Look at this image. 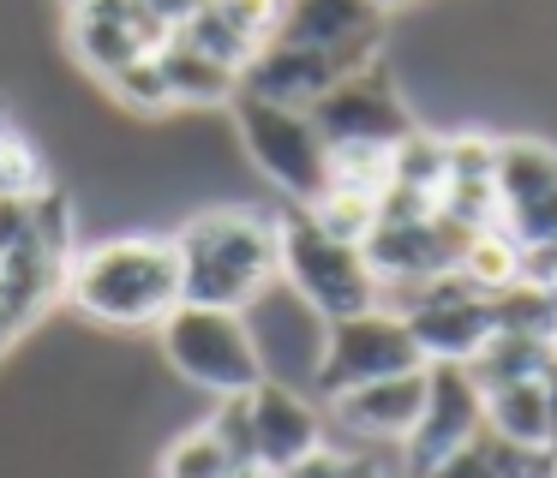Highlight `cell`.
<instances>
[{
    "instance_id": "1",
    "label": "cell",
    "mask_w": 557,
    "mask_h": 478,
    "mask_svg": "<svg viewBox=\"0 0 557 478\" xmlns=\"http://www.w3.org/2000/svg\"><path fill=\"white\" fill-rule=\"evenodd\" d=\"M174 257H181V305L210 311H252L282 281V234L276 210L252 203H216L174 227Z\"/></svg>"
},
{
    "instance_id": "2",
    "label": "cell",
    "mask_w": 557,
    "mask_h": 478,
    "mask_svg": "<svg viewBox=\"0 0 557 478\" xmlns=\"http://www.w3.org/2000/svg\"><path fill=\"white\" fill-rule=\"evenodd\" d=\"M66 305L97 329H162L181 305V257L169 234H114L78 246Z\"/></svg>"
},
{
    "instance_id": "3",
    "label": "cell",
    "mask_w": 557,
    "mask_h": 478,
    "mask_svg": "<svg viewBox=\"0 0 557 478\" xmlns=\"http://www.w3.org/2000/svg\"><path fill=\"white\" fill-rule=\"evenodd\" d=\"M276 234H282V287L306 311H318L324 323H342V317H360V311L384 305V281L366 263V246L324 234L306 203H282Z\"/></svg>"
},
{
    "instance_id": "4",
    "label": "cell",
    "mask_w": 557,
    "mask_h": 478,
    "mask_svg": "<svg viewBox=\"0 0 557 478\" xmlns=\"http://www.w3.org/2000/svg\"><path fill=\"white\" fill-rule=\"evenodd\" d=\"M162 358H169L174 382L210 394V401H228V394H252L270 377L264 353H258V335L240 311H210V305H174L169 323L157 329Z\"/></svg>"
},
{
    "instance_id": "5",
    "label": "cell",
    "mask_w": 557,
    "mask_h": 478,
    "mask_svg": "<svg viewBox=\"0 0 557 478\" xmlns=\"http://www.w3.org/2000/svg\"><path fill=\"white\" fill-rule=\"evenodd\" d=\"M228 120H234V143L282 191V203H318L330 191V143L306 108L258 102V96L240 90L228 102Z\"/></svg>"
},
{
    "instance_id": "6",
    "label": "cell",
    "mask_w": 557,
    "mask_h": 478,
    "mask_svg": "<svg viewBox=\"0 0 557 478\" xmlns=\"http://www.w3.org/2000/svg\"><path fill=\"white\" fill-rule=\"evenodd\" d=\"M420 341L413 329L396 317V311H360V317H342V323H324V347H318V365H312V382L324 401L360 389V382H384V377H401V370H420Z\"/></svg>"
},
{
    "instance_id": "7",
    "label": "cell",
    "mask_w": 557,
    "mask_h": 478,
    "mask_svg": "<svg viewBox=\"0 0 557 478\" xmlns=\"http://www.w3.org/2000/svg\"><path fill=\"white\" fill-rule=\"evenodd\" d=\"M497 227L521 251L557 246V143L497 131Z\"/></svg>"
},
{
    "instance_id": "8",
    "label": "cell",
    "mask_w": 557,
    "mask_h": 478,
    "mask_svg": "<svg viewBox=\"0 0 557 478\" xmlns=\"http://www.w3.org/2000/svg\"><path fill=\"white\" fill-rule=\"evenodd\" d=\"M306 114L324 131L330 150H342V143H401L420 126L408 90H401V78L384 60H372V66L354 72V78H342L336 90H330L324 102H312Z\"/></svg>"
},
{
    "instance_id": "9",
    "label": "cell",
    "mask_w": 557,
    "mask_h": 478,
    "mask_svg": "<svg viewBox=\"0 0 557 478\" xmlns=\"http://www.w3.org/2000/svg\"><path fill=\"white\" fill-rule=\"evenodd\" d=\"M372 60H384V42H354V48H300V42H264L252 54V66L240 72V90L258 102L282 108H312L336 90L342 78L366 72Z\"/></svg>"
},
{
    "instance_id": "10",
    "label": "cell",
    "mask_w": 557,
    "mask_h": 478,
    "mask_svg": "<svg viewBox=\"0 0 557 478\" xmlns=\"http://www.w3.org/2000/svg\"><path fill=\"white\" fill-rule=\"evenodd\" d=\"M468 227L449 222L444 210L425 215H377L372 239H366V263L377 269V281H432V275H456L461 251H468Z\"/></svg>"
},
{
    "instance_id": "11",
    "label": "cell",
    "mask_w": 557,
    "mask_h": 478,
    "mask_svg": "<svg viewBox=\"0 0 557 478\" xmlns=\"http://www.w3.org/2000/svg\"><path fill=\"white\" fill-rule=\"evenodd\" d=\"M425 370H432V382H425V413L413 425V437L396 449L401 478L432 473L437 461H449L485 425V401H480V382L468 377V365H425Z\"/></svg>"
},
{
    "instance_id": "12",
    "label": "cell",
    "mask_w": 557,
    "mask_h": 478,
    "mask_svg": "<svg viewBox=\"0 0 557 478\" xmlns=\"http://www.w3.org/2000/svg\"><path fill=\"white\" fill-rule=\"evenodd\" d=\"M246 406H252V454H258V473L282 478V473H294L300 461H312V454L324 449V413H318V406L306 401L294 382L264 377L252 394H246Z\"/></svg>"
},
{
    "instance_id": "13",
    "label": "cell",
    "mask_w": 557,
    "mask_h": 478,
    "mask_svg": "<svg viewBox=\"0 0 557 478\" xmlns=\"http://www.w3.org/2000/svg\"><path fill=\"white\" fill-rule=\"evenodd\" d=\"M425 382L432 370H401V377H384V382H360V389L336 394L330 401V418H336L348 437H360L366 449H401L413 437L425 413Z\"/></svg>"
},
{
    "instance_id": "14",
    "label": "cell",
    "mask_w": 557,
    "mask_h": 478,
    "mask_svg": "<svg viewBox=\"0 0 557 478\" xmlns=\"http://www.w3.org/2000/svg\"><path fill=\"white\" fill-rule=\"evenodd\" d=\"M384 30H389L384 0H282V24L270 42L354 48V42H384Z\"/></svg>"
},
{
    "instance_id": "15",
    "label": "cell",
    "mask_w": 557,
    "mask_h": 478,
    "mask_svg": "<svg viewBox=\"0 0 557 478\" xmlns=\"http://www.w3.org/2000/svg\"><path fill=\"white\" fill-rule=\"evenodd\" d=\"M157 66L169 78L174 108H193V114H210V108H228L240 96V72H228L222 60H210L205 48H193L186 36H169L157 48Z\"/></svg>"
},
{
    "instance_id": "16",
    "label": "cell",
    "mask_w": 557,
    "mask_h": 478,
    "mask_svg": "<svg viewBox=\"0 0 557 478\" xmlns=\"http://www.w3.org/2000/svg\"><path fill=\"white\" fill-rule=\"evenodd\" d=\"M480 401H485V425H492L497 437L521 442V449L557 454V425H552V401H545V377L492 382V389H480Z\"/></svg>"
},
{
    "instance_id": "17",
    "label": "cell",
    "mask_w": 557,
    "mask_h": 478,
    "mask_svg": "<svg viewBox=\"0 0 557 478\" xmlns=\"http://www.w3.org/2000/svg\"><path fill=\"white\" fill-rule=\"evenodd\" d=\"M552 461L557 454L521 449V442L497 437L492 425H480L449 461H437L432 473H420V478H552Z\"/></svg>"
},
{
    "instance_id": "18",
    "label": "cell",
    "mask_w": 557,
    "mask_h": 478,
    "mask_svg": "<svg viewBox=\"0 0 557 478\" xmlns=\"http://www.w3.org/2000/svg\"><path fill=\"white\" fill-rule=\"evenodd\" d=\"M456 275L473 287V293L497 299V293H509V287H521V246L504 234V227H480V234L468 239V251H461Z\"/></svg>"
},
{
    "instance_id": "19",
    "label": "cell",
    "mask_w": 557,
    "mask_h": 478,
    "mask_svg": "<svg viewBox=\"0 0 557 478\" xmlns=\"http://www.w3.org/2000/svg\"><path fill=\"white\" fill-rule=\"evenodd\" d=\"M162 478H246V473L234 466V454L216 442V430L198 425V430H186V437L169 442V454H162Z\"/></svg>"
},
{
    "instance_id": "20",
    "label": "cell",
    "mask_w": 557,
    "mask_h": 478,
    "mask_svg": "<svg viewBox=\"0 0 557 478\" xmlns=\"http://www.w3.org/2000/svg\"><path fill=\"white\" fill-rule=\"evenodd\" d=\"M109 96H114L121 108H133V114H145V120L174 114V96H169V78H162L157 54H145V60H133V66L114 72V78H109Z\"/></svg>"
},
{
    "instance_id": "21",
    "label": "cell",
    "mask_w": 557,
    "mask_h": 478,
    "mask_svg": "<svg viewBox=\"0 0 557 478\" xmlns=\"http://www.w3.org/2000/svg\"><path fill=\"white\" fill-rule=\"evenodd\" d=\"M306 210H312V222L324 227V234L354 239V246H366L372 227H377V198H360V191H336V186H330L324 198L306 203Z\"/></svg>"
},
{
    "instance_id": "22",
    "label": "cell",
    "mask_w": 557,
    "mask_h": 478,
    "mask_svg": "<svg viewBox=\"0 0 557 478\" xmlns=\"http://www.w3.org/2000/svg\"><path fill=\"white\" fill-rule=\"evenodd\" d=\"M210 430H216V442L234 454V466H240V473H258V454H252V406H246V394H228V401H216V413H210Z\"/></svg>"
},
{
    "instance_id": "23",
    "label": "cell",
    "mask_w": 557,
    "mask_h": 478,
    "mask_svg": "<svg viewBox=\"0 0 557 478\" xmlns=\"http://www.w3.org/2000/svg\"><path fill=\"white\" fill-rule=\"evenodd\" d=\"M145 7L157 12V24H162V30H181V24L193 18V12L205 7V0H145Z\"/></svg>"
},
{
    "instance_id": "24",
    "label": "cell",
    "mask_w": 557,
    "mask_h": 478,
    "mask_svg": "<svg viewBox=\"0 0 557 478\" xmlns=\"http://www.w3.org/2000/svg\"><path fill=\"white\" fill-rule=\"evenodd\" d=\"M384 7H396V0H384Z\"/></svg>"
}]
</instances>
